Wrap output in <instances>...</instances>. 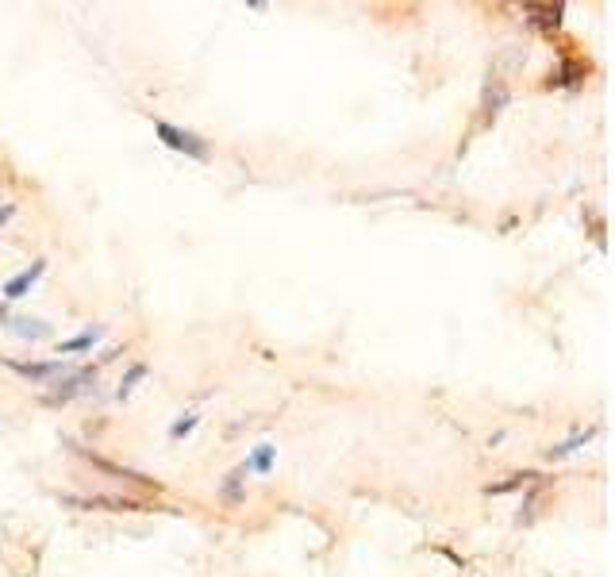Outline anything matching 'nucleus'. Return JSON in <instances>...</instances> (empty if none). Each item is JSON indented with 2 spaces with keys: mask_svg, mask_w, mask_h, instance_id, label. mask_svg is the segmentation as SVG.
Wrapping results in <instances>:
<instances>
[{
  "mask_svg": "<svg viewBox=\"0 0 615 577\" xmlns=\"http://www.w3.org/2000/svg\"><path fill=\"white\" fill-rule=\"evenodd\" d=\"M200 424V416L197 412H189V416H181V420H177V424L170 427V439H185V435H189V431H193V427Z\"/></svg>",
  "mask_w": 615,
  "mask_h": 577,
  "instance_id": "13",
  "label": "nucleus"
},
{
  "mask_svg": "<svg viewBox=\"0 0 615 577\" xmlns=\"http://www.w3.org/2000/svg\"><path fill=\"white\" fill-rule=\"evenodd\" d=\"M246 474H250V470H246V466H235V470H231V474L223 477V501L227 504H239L243 501V481H246Z\"/></svg>",
  "mask_w": 615,
  "mask_h": 577,
  "instance_id": "8",
  "label": "nucleus"
},
{
  "mask_svg": "<svg viewBox=\"0 0 615 577\" xmlns=\"http://www.w3.org/2000/svg\"><path fill=\"white\" fill-rule=\"evenodd\" d=\"M12 374H20L24 381H31V385H43V381H50L54 374H62V358H50V362H16V358H0Z\"/></svg>",
  "mask_w": 615,
  "mask_h": 577,
  "instance_id": "4",
  "label": "nucleus"
},
{
  "mask_svg": "<svg viewBox=\"0 0 615 577\" xmlns=\"http://www.w3.org/2000/svg\"><path fill=\"white\" fill-rule=\"evenodd\" d=\"M0 324H8V308L4 304H0Z\"/></svg>",
  "mask_w": 615,
  "mask_h": 577,
  "instance_id": "14",
  "label": "nucleus"
},
{
  "mask_svg": "<svg viewBox=\"0 0 615 577\" xmlns=\"http://www.w3.org/2000/svg\"><path fill=\"white\" fill-rule=\"evenodd\" d=\"M100 335H104V327H89V331H81V335H74V339H66L62 347H58V354H77V351H93L100 343Z\"/></svg>",
  "mask_w": 615,
  "mask_h": 577,
  "instance_id": "7",
  "label": "nucleus"
},
{
  "mask_svg": "<svg viewBox=\"0 0 615 577\" xmlns=\"http://www.w3.org/2000/svg\"><path fill=\"white\" fill-rule=\"evenodd\" d=\"M43 274H47V262H43V258H39V262H31V266H24L20 274H12L8 281H4V289H0V293H4V301H20V297H27V293L35 289V281H39Z\"/></svg>",
  "mask_w": 615,
  "mask_h": 577,
  "instance_id": "3",
  "label": "nucleus"
},
{
  "mask_svg": "<svg viewBox=\"0 0 615 577\" xmlns=\"http://www.w3.org/2000/svg\"><path fill=\"white\" fill-rule=\"evenodd\" d=\"M93 381H97V366H85V370L70 374L66 381H54V389H50L43 401L47 404H70L74 397L89 393V389H93Z\"/></svg>",
  "mask_w": 615,
  "mask_h": 577,
  "instance_id": "2",
  "label": "nucleus"
},
{
  "mask_svg": "<svg viewBox=\"0 0 615 577\" xmlns=\"http://www.w3.org/2000/svg\"><path fill=\"white\" fill-rule=\"evenodd\" d=\"M66 443H70V451L81 454L85 462H93V466H97V470H104V474L123 477V481H135V485H150V481H147V477H143V474H135V470H127V466H116V462H108V458H100V454L85 451V447H77L74 439H66Z\"/></svg>",
  "mask_w": 615,
  "mask_h": 577,
  "instance_id": "5",
  "label": "nucleus"
},
{
  "mask_svg": "<svg viewBox=\"0 0 615 577\" xmlns=\"http://www.w3.org/2000/svg\"><path fill=\"white\" fill-rule=\"evenodd\" d=\"M273 454H277V447H273V443H258V451L250 454L243 466L250 470V474H270V470H273Z\"/></svg>",
  "mask_w": 615,
  "mask_h": 577,
  "instance_id": "9",
  "label": "nucleus"
},
{
  "mask_svg": "<svg viewBox=\"0 0 615 577\" xmlns=\"http://www.w3.org/2000/svg\"><path fill=\"white\" fill-rule=\"evenodd\" d=\"M147 374H150V366H147V362H135V366H131V370L123 374L120 389H116V397H120V401H127V397L135 393V385H139V381H143V377H147Z\"/></svg>",
  "mask_w": 615,
  "mask_h": 577,
  "instance_id": "11",
  "label": "nucleus"
},
{
  "mask_svg": "<svg viewBox=\"0 0 615 577\" xmlns=\"http://www.w3.org/2000/svg\"><path fill=\"white\" fill-rule=\"evenodd\" d=\"M154 131H158V139H162L170 151H181L185 158H197V162H204V158H208V143L200 139L197 131L173 127V124H166V120H158V124H154Z\"/></svg>",
  "mask_w": 615,
  "mask_h": 577,
  "instance_id": "1",
  "label": "nucleus"
},
{
  "mask_svg": "<svg viewBox=\"0 0 615 577\" xmlns=\"http://www.w3.org/2000/svg\"><path fill=\"white\" fill-rule=\"evenodd\" d=\"M589 439H592V431H585V435H573V439H569V443H562V447H550V451H546V458H566V454H573L577 447H585Z\"/></svg>",
  "mask_w": 615,
  "mask_h": 577,
  "instance_id": "12",
  "label": "nucleus"
},
{
  "mask_svg": "<svg viewBox=\"0 0 615 577\" xmlns=\"http://www.w3.org/2000/svg\"><path fill=\"white\" fill-rule=\"evenodd\" d=\"M527 12H531V20L539 27H558L562 24V4H527Z\"/></svg>",
  "mask_w": 615,
  "mask_h": 577,
  "instance_id": "10",
  "label": "nucleus"
},
{
  "mask_svg": "<svg viewBox=\"0 0 615 577\" xmlns=\"http://www.w3.org/2000/svg\"><path fill=\"white\" fill-rule=\"evenodd\" d=\"M8 331L16 335V339H27V343H43L50 339V324L47 320H8Z\"/></svg>",
  "mask_w": 615,
  "mask_h": 577,
  "instance_id": "6",
  "label": "nucleus"
}]
</instances>
